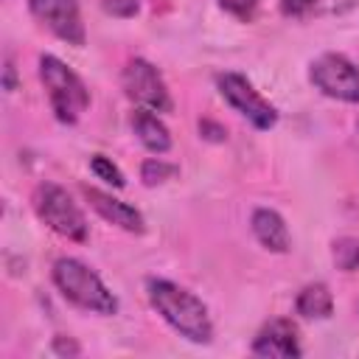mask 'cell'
Returning a JSON list of instances; mask_svg holds the SVG:
<instances>
[{
    "label": "cell",
    "mask_w": 359,
    "mask_h": 359,
    "mask_svg": "<svg viewBox=\"0 0 359 359\" xmlns=\"http://www.w3.org/2000/svg\"><path fill=\"white\" fill-rule=\"evenodd\" d=\"M137 8H140V0H104V11L112 17H121V20L135 17Z\"/></svg>",
    "instance_id": "ac0fdd59"
},
{
    "label": "cell",
    "mask_w": 359,
    "mask_h": 359,
    "mask_svg": "<svg viewBox=\"0 0 359 359\" xmlns=\"http://www.w3.org/2000/svg\"><path fill=\"white\" fill-rule=\"evenodd\" d=\"M311 6H314V0H280V11L286 17H303Z\"/></svg>",
    "instance_id": "d6986e66"
},
{
    "label": "cell",
    "mask_w": 359,
    "mask_h": 359,
    "mask_svg": "<svg viewBox=\"0 0 359 359\" xmlns=\"http://www.w3.org/2000/svg\"><path fill=\"white\" fill-rule=\"evenodd\" d=\"M121 84H123V93L140 104L143 109H151V112H171V95H168V87L163 81V76L157 73V67L146 59H129L123 73H121Z\"/></svg>",
    "instance_id": "8992f818"
},
{
    "label": "cell",
    "mask_w": 359,
    "mask_h": 359,
    "mask_svg": "<svg viewBox=\"0 0 359 359\" xmlns=\"http://www.w3.org/2000/svg\"><path fill=\"white\" fill-rule=\"evenodd\" d=\"M28 8L62 42L84 45V22H81L79 0H28Z\"/></svg>",
    "instance_id": "ba28073f"
},
{
    "label": "cell",
    "mask_w": 359,
    "mask_h": 359,
    "mask_svg": "<svg viewBox=\"0 0 359 359\" xmlns=\"http://www.w3.org/2000/svg\"><path fill=\"white\" fill-rule=\"evenodd\" d=\"M53 283L79 309L95 311V314H115L118 300L115 294L104 286V280L79 258H59L53 264Z\"/></svg>",
    "instance_id": "7a4b0ae2"
},
{
    "label": "cell",
    "mask_w": 359,
    "mask_h": 359,
    "mask_svg": "<svg viewBox=\"0 0 359 359\" xmlns=\"http://www.w3.org/2000/svg\"><path fill=\"white\" fill-rule=\"evenodd\" d=\"M132 129H135L137 140H140L149 151L165 154V151L171 149V135H168L165 123H163L151 109H143V107L135 109V115H132Z\"/></svg>",
    "instance_id": "7c38bea8"
},
{
    "label": "cell",
    "mask_w": 359,
    "mask_h": 359,
    "mask_svg": "<svg viewBox=\"0 0 359 359\" xmlns=\"http://www.w3.org/2000/svg\"><path fill=\"white\" fill-rule=\"evenodd\" d=\"M6 90H14V67H11V62H6Z\"/></svg>",
    "instance_id": "44dd1931"
},
{
    "label": "cell",
    "mask_w": 359,
    "mask_h": 359,
    "mask_svg": "<svg viewBox=\"0 0 359 359\" xmlns=\"http://www.w3.org/2000/svg\"><path fill=\"white\" fill-rule=\"evenodd\" d=\"M81 194H84V199L93 205V210H95L98 216H104L107 222L123 227L126 233H143V216H140L137 208H132V205L115 199L112 194H104V191H98V188H90V185H84Z\"/></svg>",
    "instance_id": "30bf717a"
},
{
    "label": "cell",
    "mask_w": 359,
    "mask_h": 359,
    "mask_svg": "<svg viewBox=\"0 0 359 359\" xmlns=\"http://www.w3.org/2000/svg\"><path fill=\"white\" fill-rule=\"evenodd\" d=\"M177 171H180L177 165L163 163L160 157H151V160H146V163H143V168H140V180H143L146 185H160V182L171 180Z\"/></svg>",
    "instance_id": "9a60e30c"
},
{
    "label": "cell",
    "mask_w": 359,
    "mask_h": 359,
    "mask_svg": "<svg viewBox=\"0 0 359 359\" xmlns=\"http://www.w3.org/2000/svg\"><path fill=\"white\" fill-rule=\"evenodd\" d=\"M309 79L323 95L345 104H359V67L348 56L323 53L320 59L311 62Z\"/></svg>",
    "instance_id": "5b68a950"
},
{
    "label": "cell",
    "mask_w": 359,
    "mask_h": 359,
    "mask_svg": "<svg viewBox=\"0 0 359 359\" xmlns=\"http://www.w3.org/2000/svg\"><path fill=\"white\" fill-rule=\"evenodd\" d=\"M149 300L157 309V314L185 339L191 342H210L213 337V323L208 314V306L191 294L188 289L163 280V278H151L149 280Z\"/></svg>",
    "instance_id": "6da1fadb"
},
{
    "label": "cell",
    "mask_w": 359,
    "mask_h": 359,
    "mask_svg": "<svg viewBox=\"0 0 359 359\" xmlns=\"http://www.w3.org/2000/svg\"><path fill=\"white\" fill-rule=\"evenodd\" d=\"M216 84H219L222 98L236 112H241L255 129H272L278 123V109L269 101H264L261 93L244 76H238V73H222L216 79Z\"/></svg>",
    "instance_id": "52a82bcc"
},
{
    "label": "cell",
    "mask_w": 359,
    "mask_h": 359,
    "mask_svg": "<svg viewBox=\"0 0 359 359\" xmlns=\"http://www.w3.org/2000/svg\"><path fill=\"white\" fill-rule=\"evenodd\" d=\"M294 309H297V314H303L309 320H323V317L331 314L334 297H331L325 283H309V286L300 289V294L294 300Z\"/></svg>",
    "instance_id": "4fadbf2b"
},
{
    "label": "cell",
    "mask_w": 359,
    "mask_h": 359,
    "mask_svg": "<svg viewBox=\"0 0 359 359\" xmlns=\"http://www.w3.org/2000/svg\"><path fill=\"white\" fill-rule=\"evenodd\" d=\"M39 79L48 90L53 115L62 123H76L84 115V109L90 107V93H87L84 81L62 59H56L50 53L39 59Z\"/></svg>",
    "instance_id": "3957f363"
},
{
    "label": "cell",
    "mask_w": 359,
    "mask_h": 359,
    "mask_svg": "<svg viewBox=\"0 0 359 359\" xmlns=\"http://www.w3.org/2000/svg\"><path fill=\"white\" fill-rule=\"evenodd\" d=\"M331 255H334V264H337L339 269L351 272V269L359 266V241H356V238H337Z\"/></svg>",
    "instance_id": "5bb4252c"
},
{
    "label": "cell",
    "mask_w": 359,
    "mask_h": 359,
    "mask_svg": "<svg viewBox=\"0 0 359 359\" xmlns=\"http://www.w3.org/2000/svg\"><path fill=\"white\" fill-rule=\"evenodd\" d=\"M252 233L258 238L261 247H266L269 252H286L289 250V230L286 222L280 219L278 210L272 208H258L252 210Z\"/></svg>",
    "instance_id": "8fae6325"
},
{
    "label": "cell",
    "mask_w": 359,
    "mask_h": 359,
    "mask_svg": "<svg viewBox=\"0 0 359 359\" xmlns=\"http://www.w3.org/2000/svg\"><path fill=\"white\" fill-rule=\"evenodd\" d=\"M258 3H261V0H219V6H222L224 11H230L233 17H238V20H244V22L252 20Z\"/></svg>",
    "instance_id": "e0dca14e"
},
{
    "label": "cell",
    "mask_w": 359,
    "mask_h": 359,
    "mask_svg": "<svg viewBox=\"0 0 359 359\" xmlns=\"http://www.w3.org/2000/svg\"><path fill=\"white\" fill-rule=\"evenodd\" d=\"M252 353L255 356H269V359H289L300 356V342H297V325L292 320H269L258 337L252 339Z\"/></svg>",
    "instance_id": "9c48e42d"
},
{
    "label": "cell",
    "mask_w": 359,
    "mask_h": 359,
    "mask_svg": "<svg viewBox=\"0 0 359 359\" xmlns=\"http://www.w3.org/2000/svg\"><path fill=\"white\" fill-rule=\"evenodd\" d=\"M34 210L53 233H59L70 241H84L87 238V219L62 185L39 182L34 188Z\"/></svg>",
    "instance_id": "277c9868"
},
{
    "label": "cell",
    "mask_w": 359,
    "mask_h": 359,
    "mask_svg": "<svg viewBox=\"0 0 359 359\" xmlns=\"http://www.w3.org/2000/svg\"><path fill=\"white\" fill-rule=\"evenodd\" d=\"M53 351L56 353H67V356H79V345L73 339H65V337H56L53 339Z\"/></svg>",
    "instance_id": "ffe728a7"
},
{
    "label": "cell",
    "mask_w": 359,
    "mask_h": 359,
    "mask_svg": "<svg viewBox=\"0 0 359 359\" xmlns=\"http://www.w3.org/2000/svg\"><path fill=\"white\" fill-rule=\"evenodd\" d=\"M90 168H93V174H95V177H101L104 182H109V185H115V188H123V185H126V180H123L121 168H118L115 163H109L104 154H95V157L90 160Z\"/></svg>",
    "instance_id": "2e32d148"
}]
</instances>
